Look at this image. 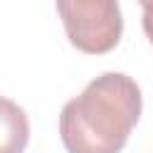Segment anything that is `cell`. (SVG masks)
<instances>
[{
    "instance_id": "277c9868",
    "label": "cell",
    "mask_w": 153,
    "mask_h": 153,
    "mask_svg": "<svg viewBox=\"0 0 153 153\" xmlns=\"http://www.w3.org/2000/svg\"><path fill=\"white\" fill-rule=\"evenodd\" d=\"M141 24H143V31H146L148 41L153 43V0L143 5V17H141Z\"/></svg>"
},
{
    "instance_id": "5b68a950",
    "label": "cell",
    "mask_w": 153,
    "mask_h": 153,
    "mask_svg": "<svg viewBox=\"0 0 153 153\" xmlns=\"http://www.w3.org/2000/svg\"><path fill=\"white\" fill-rule=\"evenodd\" d=\"M139 2H141V7H143V5H146V2H151V0H139Z\"/></svg>"
},
{
    "instance_id": "6da1fadb",
    "label": "cell",
    "mask_w": 153,
    "mask_h": 153,
    "mask_svg": "<svg viewBox=\"0 0 153 153\" xmlns=\"http://www.w3.org/2000/svg\"><path fill=\"white\" fill-rule=\"evenodd\" d=\"M141 115V88L122 72H105L65 103L60 139L67 153H120Z\"/></svg>"
},
{
    "instance_id": "7a4b0ae2",
    "label": "cell",
    "mask_w": 153,
    "mask_h": 153,
    "mask_svg": "<svg viewBox=\"0 0 153 153\" xmlns=\"http://www.w3.org/2000/svg\"><path fill=\"white\" fill-rule=\"evenodd\" d=\"M69 43L88 55L110 53L122 38L117 0H55Z\"/></svg>"
},
{
    "instance_id": "3957f363",
    "label": "cell",
    "mask_w": 153,
    "mask_h": 153,
    "mask_svg": "<svg viewBox=\"0 0 153 153\" xmlns=\"http://www.w3.org/2000/svg\"><path fill=\"white\" fill-rule=\"evenodd\" d=\"M29 117L10 98L0 96V153H24L29 143Z\"/></svg>"
}]
</instances>
